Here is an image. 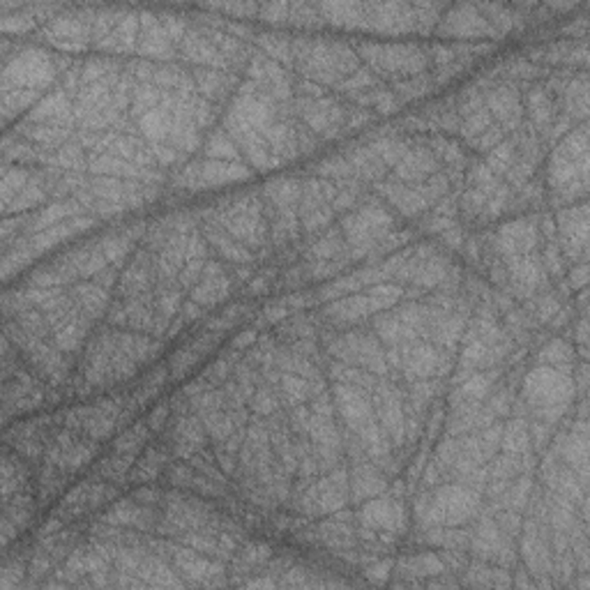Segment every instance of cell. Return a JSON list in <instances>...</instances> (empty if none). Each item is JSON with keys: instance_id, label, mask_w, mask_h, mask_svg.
Instances as JSON below:
<instances>
[{"instance_id": "6da1fadb", "label": "cell", "mask_w": 590, "mask_h": 590, "mask_svg": "<svg viewBox=\"0 0 590 590\" xmlns=\"http://www.w3.org/2000/svg\"><path fill=\"white\" fill-rule=\"evenodd\" d=\"M76 293H78V302L83 305V309L88 314H100L107 307V295L97 286H81L76 288Z\"/></svg>"}]
</instances>
